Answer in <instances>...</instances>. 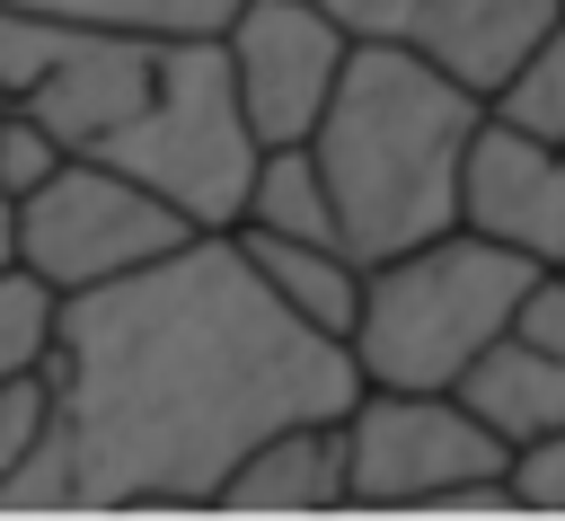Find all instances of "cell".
Here are the masks:
<instances>
[{"label": "cell", "mask_w": 565, "mask_h": 521, "mask_svg": "<svg viewBox=\"0 0 565 521\" xmlns=\"http://www.w3.org/2000/svg\"><path fill=\"white\" fill-rule=\"evenodd\" d=\"M212 512H344V415L274 424L221 477Z\"/></svg>", "instance_id": "11"}, {"label": "cell", "mask_w": 565, "mask_h": 521, "mask_svg": "<svg viewBox=\"0 0 565 521\" xmlns=\"http://www.w3.org/2000/svg\"><path fill=\"white\" fill-rule=\"evenodd\" d=\"M230 230H282V238H335V194L309 159V141H265L256 150V177H247V203ZM344 247V238H335Z\"/></svg>", "instance_id": "14"}, {"label": "cell", "mask_w": 565, "mask_h": 521, "mask_svg": "<svg viewBox=\"0 0 565 521\" xmlns=\"http://www.w3.org/2000/svg\"><path fill=\"white\" fill-rule=\"evenodd\" d=\"M159 71H168V35H124V26L0 9V106L26 115L53 150L106 159L150 115Z\"/></svg>", "instance_id": "4"}, {"label": "cell", "mask_w": 565, "mask_h": 521, "mask_svg": "<svg viewBox=\"0 0 565 521\" xmlns=\"http://www.w3.org/2000/svg\"><path fill=\"white\" fill-rule=\"evenodd\" d=\"M477 115L486 97L433 71L406 35H362L344 53L335 97L309 124V159L335 194V238L353 265H380L397 247H424L433 230H459V150Z\"/></svg>", "instance_id": "2"}, {"label": "cell", "mask_w": 565, "mask_h": 521, "mask_svg": "<svg viewBox=\"0 0 565 521\" xmlns=\"http://www.w3.org/2000/svg\"><path fill=\"white\" fill-rule=\"evenodd\" d=\"M44 344H53V283H35L26 265L0 274V389L44 371Z\"/></svg>", "instance_id": "17"}, {"label": "cell", "mask_w": 565, "mask_h": 521, "mask_svg": "<svg viewBox=\"0 0 565 521\" xmlns=\"http://www.w3.org/2000/svg\"><path fill=\"white\" fill-rule=\"evenodd\" d=\"M35 18H79V26H124V35H221L238 0H0Z\"/></svg>", "instance_id": "16"}, {"label": "cell", "mask_w": 565, "mask_h": 521, "mask_svg": "<svg viewBox=\"0 0 565 521\" xmlns=\"http://www.w3.org/2000/svg\"><path fill=\"white\" fill-rule=\"evenodd\" d=\"M556 18H565V0H415L406 44H415L433 71H450L468 97H494V79H503Z\"/></svg>", "instance_id": "10"}, {"label": "cell", "mask_w": 565, "mask_h": 521, "mask_svg": "<svg viewBox=\"0 0 565 521\" xmlns=\"http://www.w3.org/2000/svg\"><path fill=\"white\" fill-rule=\"evenodd\" d=\"M353 35L309 0H238L221 26V62L238 88V115L256 141H309L318 106L335 97Z\"/></svg>", "instance_id": "8"}, {"label": "cell", "mask_w": 565, "mask_h": 521, "mask_svg": "<svg viewBox=\"0 0 565 521\" xmlns=\"http://www.w3.org/2000/svg\"><path fill=\"white\" fill-rule=\"evenodd\" d=\"M503 336L565 353V265H539V274L521 283V300H512V327H503Z\"/></svg>", "instance_id": "19"}, {"label": "cell", "mask_w": 565, "mask_h": 521, "mask_svg": "<svg viewBox=\"0 0 565 521\" xmlns=\"http://www.w3.org/2000/svg\"><path fill=\"white\" fill-rule=\"evenodd\" d=\"M530 274H539L530 256L477 230H433L424 247L362 265V309L344 327L353 371L371 389H450L512 327V300Z\"/></svg>", "instance_id": "3"}, {"label": "cell", "mask_w": 565, "mask_h": 521, "mask_svg": "<svg viewBox=\"0 0 565 521\" xmlns=\"http://www.w3.org/2000/svg\"><path fill=\"white\" fill-rule=\"evenodd\" d=\"M18 265V194H0V274Z\"/></svg>", "instance_id": "23"}, {"label": "cell", "mask_w": 565, "mask_h": 521, "mask_svg": "<svg viewBox=\"0 0 565 521\" xmlns=\"http://www.w3.org/2000/svg\"><path fill=\"white\" fill-rule=\"evenodd\" d=\"M44 433V371H26V380H9L0 389V477L26 459V442Z\"/></svg>", "instance_id": "21"}, {"label": "cell", "mask_w": 565, "mask_h": 521, "mask_svg": "<svg viewBox=\"0 0 565 521\" xmlns=\"http://www.w3.org/2000/svg\"><path fill=\"white\" fill-rule=\"evenodd\" d=\"M486 115H494V124H521V132H539V141H565V18L494 79Z\"/></svg>", "instance_id": "15"}, {"label": "cell", "mask_w": 565, "mask_h": 521, "mask_svg": "<svg viewBox=\"0 0 565 521\" xmlns=\"http://www.w3.org/2000/svg\"><path fill=\"white\" fill-rule=\"evenodd\" d=\"M230 238L247 247V265L265 274V291H274L291 318H309V327H327V336L353 327V309H362V265H353L335 238H282V230H230Z\"/></svg>", "instance_id": "13"}, {"label": "cell", "mask_w": 565, "mask_h": 521, "mask_svg": "<svg viewBox=\"0 0 565 521\" xmlns=\"http://www.w3.org/2000/svg\"><path fill=\"white\" fill-rule=\"evenodd\" d=\"M256 150H265V141H256L247 115H238L221 35H168L159 97H150V115L106 150V168H124V177H141L150 194H168L194 230H230L238 203H247Z\"/></svg>", "instance_id": "6"}, {"label": "cell", "mask_w": 565, "mask_h": 521, "mask_svg": "<svg viewBox=\"0 0 565 521\" xmlns=\"http://www.w3.org/2000/svg\"><path fill=\"white\" fill-rule=\"evenodd\" d=\"M450 397L512 450V442H530V433H556L565 424V353H547V344H521V336H494L459 380H450Z\"/></svg>", "instance_id": "12"}, {"label": "cell", "mask_w": 565, "mask_h": 521, "mask_svg": "<svg viewBox=\"0 0 565 521\" xmlns=\"http://www.w3.org/2000/svg\"><path fill=\"white\" fill-rule=\"evenodd\" d=\"M194 221L150 194L141 177L106 168V159H79L62 150L26 194H18V265L53 291H79V283H106V274H132L168 247H185Z\"/></svg>", "instance_id": "7"}, {"label": "cell", "mask_w": 565, "mask_h": 521, "mask_svg": "<svg viewBox=\"0 0 565 521\" xmlns=\"http://www.w3.org/2000/svg\"><path fill=\"white\" fill-rule=\"evenodd\" d=\"M344 503L371 512H512L503 442L450 389H371L344 406Z\"/></svg>", "instance_id": "5"}, {"label": "cell", "mask_w": 565, "mask_h": 521, "mask_svg": "<svg viewBox=\"0 0 565 521\" xmlns=\"http://www.w3.org/2000/svg\"><path fill=\"white\" fill-rule=\"evenodd\" d=\"M459 230H477L530 265H565V141L477 115V132L459 150Z\"/></svg>", "instance_id": "9"}, {"label": "cell", "mask_w": 565, "mask_h": 521, "mask_svg": "<svg viewBox=\"0 0 565 521\" xmlns=\"http://www.w3.org/2000/svg\"><path fill=\"white\" fill-rule=\"evenodd\" d=\"M353 397V344L291 318L230 230H194L132 274L53 291L44 433L0 477V512H203L274 424Z\"/></svg>", "instance_id": "1"}, {"label": "cell", "mask_w": 565, "mask_h": 521, "mask_svg": "<svg viewBox=\"0 0 565 521\" xmlns=\"http://www.w3.org/2000/svg\"><path fill=\"white\" fill-rule=\"evenodd\" d=\"M53 159H62V150H53V141H44L26 115H9V106H0V194H26V185L53 168Z\"/></svg>", "instance_id": "20"}, {"label": "cell", "mask_w": 565, "mask_h": 521, "mask_svg": "<svg viewBox=\"0 0 565 521\" xmlns=\"http://www.w3.org/2000/svg\"><path fill=\"white\" fill-rule=\"evenodd\" d=\"M503 495L512 512H565V424L503 450Z\"/></svg>", "instance_id": "18"}, {"label": "cell", "mask_w": 565, "mask_h": 521, "mask_svg": "<svg viewBox=\"0 0 565 521\" xmlns=\"http://www.w3.org/2000/svg\"><path fill=\"white\" fill-rule=\"evenodd\" d=\"M309 9H327L353 44L362 35H406V18H415V0H309Z\"/></svg>", "instance_id": "22"}]
</instances>
